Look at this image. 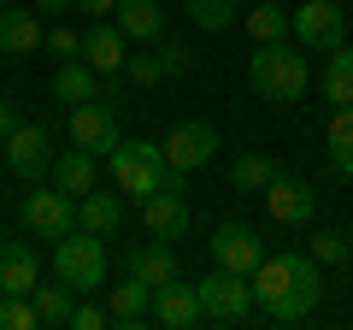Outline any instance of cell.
<instances>
[{"mask_svg": "<svg viewBox=\"0 0 353 330\" xmlns=\"http://www.w3.org/2000/svg\"><path fill=\"white\" fill-rule=\"evenodd\" d=\"M324 301V266L312 254H265L253 271V307L271 324H301Z\"/></svg>", "mask_w": 353, "mask_h": 330, "instance_id": "obj_1", "label": "cell"}, {"mask_svg": "<svg viewBox=\"0 0 353 330\" xmlns=\"http://www.w3.org/2000/svg\"><path fill=\"white\" fill-rule=\"evenodd\" d=\"M106 171H112V189L124 201H136V206L148 195H159V189H189V171H176L159 142H118L106 153Z\"/></svg>", "mask_w": 353, "mask_h": 330, "instance_id": "obj_2", "label": "cell"}, {"mask_svg": "<svg viewBox=\"0 0 353 330\" xmlns=\"http://www.w3.org/2000/svg\"><path fill=\"white\" fill-rule=\"evenodd\" d=\"M248 89L271 106H294L306 89H312V65H306L301 41H265L248 59Z\"/></svg>", "mask_w": 353, "mask_h": 330, "instance_id": "obj_3", "label": "cell"}, {"mask_svg": "<svg viewBox=\"0 0 353 330\" xmlns=\"http://www.w3.org/2000/svg\"><path fill=\"white\" fill-rule=\"evenodd\" d=\"M53 271H59V283H71L77 295L106 289V236H94V230L59 236L53 242Z\"/></svg>", "mask_w": 353, "mask_h": 330, "instance_id": "obj_4", "label": "cell"}, {"mask_svg": "<svg viewBox=\"0 0 353 330\" xmlns=\"http://www.w3.org/2000/svg\"><path fill=\"white\" fill-rule=\"evenodd\" d=\"M24 230L41 236V242H59V236H71V230H83L77 195H65L59 183H36V189L24 195Z\"/></svg>", "mask_w": 353, "mask_h": 330, "instance_id": "obj_5", "label": "cell"}, {"mask_svg": "<svg viewBox=\"0 0 353 330\" xmlns=\"http://www.w3.org/2000/svg\"><path fill=\"white\" fill-rule=\"evenodd\" d=\"M201 307H206L212 324H241L248 313H259V307H253V278L212 266V271L201 278Z\"/></svg>", "mask_w": 353, "mask_h": 330, "instance_id": "obj_6", "label": "cell"}, {"mask_svg": "<svg viewBox=\"0 0 353 330\" xmlns=\"http://www.w3.org/2000/svg\"><path fill=\"white\" fill-rule=\"evenodd\" d=\"M294 41L306 53H336L347 41V18H341V0H306L294 6Z\"/></svg>", "mask_w": 353, "mask_h": 330, "instance_id": "obj_7", "label": "cell"}, {"mask_svg": "<svg viewBox=\"0 0 353 330\" xmlns=\"http://www.w3.org/2000/svg\"><path fill=\"white\" fill-rule=\"evenodd\" d=\"M65 136H71V148H88L94 159H106V153L118 148V106H106V101H83V106H71V118H65Z\"/></svg>", "mask_w": 353, "mask_h": 330, "instance_id": "obj_8", "label": "cell"}, {"mask_svg": "<svg viewBox=\"0 0 353 330\" xmlns=\"http://www.w3.org/2000/svg\"><path fill=\"white\" fill-rule=\"evenodd\" d=\"M53 101H65V106H83V101L118 106V83H112V77H101L83 53H77V59H59V71H53Z\"/></svg>", "mask_w": 353, "mask_h": 330, "instance_id": "obj_9", "label": "cell"}, {"mask_svg": "<svg viewBox=\"0 0 353 330\" xmlns=\"http://www.w3.org/2000/svg\"><path fill=\"white\" fill-rule=\"evenodd\" d=\"M159 148H165V159H171L176 171H201L218 153V124H206V118H176Z\"/></svg>", "mask_w": 353, "mask_h": 330, "instance_id": "obj_10", "label": "cell"}, {"mask_svg": "<svg viewBox=\"0 0 353 330\" xmlns=\"http://www.w3.org/2000/svg\"><path fill=\"white\" fill-rule=\"evenodd\" d=\"M6 171L24 183H41L53 171V136L41 124H18L12 136H6Z\"/></svg>", "mask_w": 353, "mask_h": 330, "instance_id": "obj_11", "label": "cell"}, {"mask_svg": "<svg viewBox=\"0 0 353 330\" xmlns=\"http://www.w3.org/2000/svg\"><path fill=\"white\" fill-rule=\"evenodd\" d=\"M201 318H206L201 283L171 278V283H159V289H153V324H165V330H194Z\"/></svg>", "mask_w": 353, "mask_h": 330, "instance_id": "obj_12", "label": "cell"}, {"mask_svg": "<svg viewBox=\"0 0 353 330\" xmlns=\"http://www.w3.org/2000/svg\"><path fill=\"white\" fill-rule=\"evenodd\" d=\"M206 248H212V266L241 271V278H253V271H259V260H265V242L253 236L248 224H218Z\"/></svg>", "mask_w": 353, "mask_h": 330, "instance_id": "obj_13", "label": "cell"}, {"mask_svg": "<svg viewBox=\"0 0 353 330\" xmlns=\"http://www.w3.org/2000/svg\"><path fill=\"white\" fill-rule=\"evenodd\" d=\"M141 224H148V236H159V242H183L189 224H194V213H189V201H183V189H159V195L141 201Z\"/></svg>", "mask_w": 353, "mask_h": 330, "instance_id": "obj_14", "label": "cell"}, {"mask_svg": "<svg viewBox=\"0 0 353 330\" xmlns=\"http://www.w3.org/2000/svg\"><path fill=\"white\" fill-rule=\"evenodd\" d=\"M41 41H48V30H41L36 6H0V53L6 59H30Z\"/></svg>", "mask_w": 353, "mask_h": 330, "instance_id": "obj_15", "label": "cell"}, {"mask_svg": "<svg viewBox=\"0 0 353 330\" xmlns=\"http://www.w3.org/2000/svg\"><path fill=\"white\" fill-rule=\"evenodd\" d=\"M106 313H112L118 330H148V324H153V289H148L141 278L106 283Z\"/></svg>", "mask_w": 353, "mask_h": 330, "instance_id": "obj_16", "label": "cell"}, {"mask_svg": "<svg viewBox=\"0 0 353 330\" xmlns=\"http://www.w3.org/2000/svg\"><path fill=\"white\" fill-rule=\"evenodd\" d=\"M265 213H271V224H306V218L318 213L312 183H301V177H289V171H283V177L265 189Z\"/></svg>", "mask_w": 353, "mask_h": 330, "instance_id": "obj_17", "label": "cell"}, {"mask_svg": "<svg viewBox=\"0 0 353 330\" xmlns=\"http://www.w3.org/2000/svg\"><path fill=\"white\" fill-rule=\"evenodd\" d=\"M83 59L94 65L101 77H118V71H124L130 36L118 30V18H112V24H106V18H94V30H83Z\"/></svg>", "mask_w": 353, "mask_h": 330, "instance_id": "obj_18", "label": "cell"}, {"mask_svg": "<svg viewBox=\"0 0 353 330\" xmlns=\"http://www.w3.org/2000/svg\"><path fill=\"white\" fill-rule=\"evenodd\" d=\"M53 183H59L65 195H77V201H83L88 189H101L94 153H88V148H65V153H53Z\"/></svg>", "mask_w": 353, "mask_h": 330, "instance_id": "obj_19", "label": "cell"}, {"mask_svg": "<svg viewBox=\"0 0 353 330\" xmlns=\"http://www.w3.org/2000/svg\"><path fill=\"white\" fill-rule=\"evenodd\" d=\"M41 283V260L36 248L24 242H6V254H0V295H30Z\"/></svg>", "mask_w": 353, "mask_h": 330, "instance_id": "obj_20", "label": "cell"}, {"mask_svg": "<svg viewBox=\"0 0 353 330\" xmlns=\"http://www.w3.org/2000/svg\"><path fill=\"white\" fill-rule=\"evenodd\" d=\"M130 278H141L148 289H159V283L176 278V248L159 236H148V248H130Z\"/></svg>", "mask_w": 353, "mask_h": 330, "instance_id": "obj_21", "label": "cell"}, {"mask_svg": "<svg viewBox=\"0 0 353 330\" xmlns=\"http://www.w3.org/2000/svg\"><path fill=\"white\" fill-rule=\"evenodd\" d=\"M118 30H124L130 41H159L165 36V6L159 0H118Z\"/></svg>", "mask_w": 353, "mask_h": 330, "instance_id": "obj_22", "label": "cell"}, {"mask_svg": "<svg viewBox=\"0 0 353 330\" xmlns=\"http://www.w3.org/2000/svg\"><path fill=\"white\" fill-rule=\"evenodd\" d=\"M77 218H83V230H94V236H112V230L124 224V195L118 189H88L83 201H77Z\"/></svg>", "mask_w": 353, "mask_h": 330, "instance_id": "obj_23", "label": "cell"}, {"mask_svg": "<svg viewBox=\"0 0 353 330\" xmlns=\"http://www.w3.org/2000/svg\"><path fill=\"white\" fill-rule=\"evenodd\" d=\"M248 36L259 41H289L294 36V12L283 6V0H259V6H248Z\"/></svg>", "mask_w": 353, "mask_h": 330, "instance_id": "obj_24", "label": "cell"}, {"mask_svg": "<svg viewBox=\"0 0 353 330\" xmlns=\"http://www.w3.org/2000/svg\"><path fill=\"white\" fill-rule=\"evenodd\" d=\"M277 177H283V165L271 159V153H241V159L230 165V183H236L241 195H265Z\"/></svg>", "mask_w": 353, "mask_h": 330, "instance_id": "obj_25", "label": "cell"}, {"mask_svg": "<svg viewBox=\"0 0 353 330\" xmlns=\"http://www.w3.org/2000/svg\"><path fill=\"white\" fill-rule=\"evenodd\" d=\"M324 101L353 106V41H341L336 53H324Z\"/></svg>", "mask_w": 353, "mask_h": 330, "instance_id": "obj_26", "label": "cell"}, {"mask_svg": "<svg viewBox=\"0 0 353 330\" xmlns=\"http://www.w3.org/2000/svg\"><path fill=\"white\" fill-rule=\"evenodd\" d=\"M30 301H36V313H41V330H59V324H71V313H77V289L71 283H53V289H30Z\"/></svg>", "mask_w": 353, "mask_h": 330, "instance_id": "obj_27", "label": "cell"}, {"mask_svg": "<svg viewBox=\"0 0 353 330\" xmlns=\"http://www.w3.org/2000/svg\"><path fill=\"white\" fill-rule=\"evenodd\" d=\"M324 142H330V165H336L341 177H353V106H336L330 113Z\"/></svg>", "mask_w": 353, "mask_h": 330, "instance_id": "obj_28", "label": "cell"}, {"mask_svg": "<svg viewBox=\"0 0 353 330\" xmlns=\"http://www.w3.org/2000/svg\"><path fill=\"white\" fill-rule=\"evenodd\" d=\"M183 6H189V18L206 30V36H218V30H230L241 18V0H183Z\"/></svg>", "mask_w": 353, "mask_h": 330, "instance_id": "obj_29", "label": "cell"}, {"mask_svg": "<svg viewBox=\"0 0 353 330\" xmlns=\"http://www.w3.org/2000/svg\"><path fill=\"white\" fill-rule=\"evenodd\" d=\"M124 77L136 83V89H153V83H165V59H159V41H141V53H130V59H124Z\"/></svg>", "mask_w": 353, "mask_h": 330, "instance_id": "obj_30", "label": "cell"}, {"mask_svg": "<svg viewBox=\"0 0 353 330\" xmlns=\"http://www.w3.org/2000/svg\"><path fill=\"white\" fill-rule=\"evenodd\" d=\"M0 330H41V313L30 295H0Z\"/></svg>", "mask_w": 353, "mask_h": 330, "instance_id": "obj_31", "label": "cell"}, {"mask_svg": "<svg viewBox=\"0 0 353 330\" xmlns=\"http://www.w3.org/2000/svg\"><path fill=\"white\" fill-rule=\"evenodd\" d=\"M347 248H353V242H341V230H318V236L306 242V254H312L318 266H341V260H347Z\"/></svg>", "mask_w": 353, "mask_h": 330, "instance_id": "obj_32", "label": "cell"}, {"mask_svg": "<svg viewBox=\"0 0 353 330\" xmlns=\"http://www.w3.org/2000/svg\"><path fill=\"white\" fill-rule=\"evenodd\" d=\"M159 59H165V83L194 71V48H189V41H165V36H159Z\"/></svg>", "mask_w": 353, "mask_h": 330, "instance_id": "obj_33", "label": "cell"}, {"mask_svg": "<svg viewBox=\"0 0 353 330\" xmlns=\"http://www.w3.org/2000/svg\"><path fill=\"white\" fill-rule=\"evenodd\" d=\"M48 48L59 53V59H77V53H83V30H71V24H53V30H48Z\"/></svg>", "mask_w": 353, "mask_h": 330, "instance_id": "obj_34", "label": "cell"}, {"mask_svg": "<svg viewBox=\"0 0 353 330\" xmlns=\"http://www.w3.org/2000/svg\"><path fill=\"white\" fill-rule=\"evenodd\" d=\"M112 324V313H106L101 301H77V313H71V330H106Z\"/></svg>", "mask_w": 353, "mask_h": 330, "instance_id": "obj_35", "label": "cell"}, {"mask_svg": "<svg viewBox=\"0 0 353 330\" xmlns=\"http://www.w3.org/2000/svg\"><path fill=\"white\" fill-rule=\"evenodd\" d=\"M77 12H88V18H118V0H77Z\"/></svg>", "mask_w": 353, "mask_h": 330, "instance_id": "obj_36", "label": "cell"}, {"mask_svg": "<svg viewBox=\"0 0 353 330\" xmlns=\"http://www.w3.org/2000/svg\"><path fill=\"white\" fill-rule=\"evenodd\" d=\"M12 130H18V113H12V101H0V148H6Z\"/></svg>", "mask_w": 353, "mask_h": 330, "instance_id": "obj_37", "label": "cell"}, {"mask_svg": "<svg viewBox=\"0 0 353 330\" xmlns=\"http://www.w3.org/2000/svg\"><path fill=\"white\" fill-rule=\"evenodd\" d=\"M77 0H36V12H71Z\"/></svg>", "mask_w": 353, "mask_h": 330, "instance_id": "obj_38", "label": "cell"}, {"mask_svg": "<svg viewBox=\"0 0 353 330\" xmlns=\"http://www.w3.org/2000/svg\"><path fill=\"white\" fill-rule=\"evenodd\" d=\"M0 254H6V236H0Z\"/></svg>", "mask_w": 353, "mask_h": 330, "instance_id": "obj_39", "label": "cell"}, {"mask_svg": "<svg viewBox=\"0 0 353 330\" xmlns=\"http://www.w3.org/2000/svg\"><path fill=\"white\" fill-rule=\"evenodd\" d=\"M347 266H353V248H347Z\"/></svg>", "mask_w": 353, "mask_h": 330, "instance_id": "obj_40", "label": "cell"}, {"mask_svg": "<svg viewBox=\"0 0 353 330\" xmlns=\"http://www.w3.org/2000/svg\"><path fill=\"white\" fill-rule=\"evenodd\" d=\"M0 6H12V0H0Z\"/></svg>", "mask_w": 353, "mask_h": 330, "instance_id": "obj_41", "label": "cell"}]
</instances>
